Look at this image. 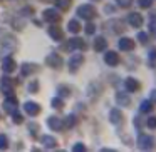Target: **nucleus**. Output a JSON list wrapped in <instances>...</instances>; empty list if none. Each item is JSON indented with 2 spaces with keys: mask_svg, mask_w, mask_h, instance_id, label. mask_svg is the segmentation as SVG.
<instances>
[{
  "mask_svg": "<svg viewBox=\"0 0 156 152\" xmlns=\"http://www.w3.org/2000/svg\"><path fill=\"white\" fill-rule=\"evenodd\" d=\"M82 64H84V57H82V54H72L71 59H69V70L77 72Z\"/></svg>",
  "mask_w": 156,
  "mask_h": 152,
  "instance_id": "nucleus-2",
  "label": "nucleus"
},
{
  "mask_svg": "<svg viewBox=\"0 0 156 152\" xmlns=\"http://www.w3.org/2000/svg\"><path fill=\"white\" fill-rule=\"evenodd\" d=\"M104 62L108 65H111V67H116V65L119 64V57H118V54L116 52H106V55H104Z\"/></svg>",
  "mask_w": 156,
  "mask_h": 152,
  "instance_id": "nucleus-15",
  "label": "nucleus"
},
{
  "mask_svg": "<svg viewBox=\"0 0 156 152\" xmlns=\"http://www.w3.org/2000/svg\"><path fill=\"white\" fill-rule=\"evenodd\" d=\"M138 40L141 42V44H146V42H148V35H146L144 32H138Z\"/></svg>",
  "mask_w": 156,
  "mask_h": 152,
  "instance_id": "nucleus-30",
  "label": "nucleus"
},
{
  "mask_svg": "<svg viewBox=\"0 0 156 152\" xmlns=\"http://www.w3.org/2000/svg\"><path fill=\"white\" fill-rule=\"evenodd\" d=\"M148 60H149V64H151V65H154L156 64V49H153V50L151 52H149V54H148Z\"/></svg>",
  "mask_w": 156,
  "mask_h": 152,
  "instance_id": "nucleus-28",
  "label": "nucleus"
},
{
  "mask_svg": "<svg viewBox=\"0 0 156 152\" xmlns=\"http://www.w3.org/2000/svg\"><path fill=\"white\" fill-rule=\"evenodd\" d=\"M35 70H37V65L35 64H24L22 65V75H29Z\"/></svg>",
  "mask_w": 156,
  "mask_h": 152,
  "instance_id": "nucleus-22",
  "label": "nucleus"
},
{
  "mask_svg": "<svg viewBox=\"0 0 156 152\" xmlns=\"http://www.w3.org/2000/svg\"><path fill=\"white\" fill-rule=\"evenodd\" d=\"M47 125L52 129V130H62L64 125H62V120L57 117V115H52V117L47 119Z\"/></svg>",
  "mask_w": 156,
  "mask_h": 152,
  "instance_id": "nucleus-12",
  "label": "nucleus"
},
{
  "mask_svg": "<svg viewBox=\"0 0 156 152\" xmlns=\"http://www.w3.org/2000/svg\"><path fill=\"white\" fill-rule=\"evenodd\" d=\"M42 19L45 22H59L61 20V15H59L57 8H47V10L42 12Z\"/></svg>",
  "mask_w": 156,
  "mask_h": 152,
  "instance_id": "nucleus-4",
  "label": "nucleus"
},
{
  "mask_svg": "<svg viewBox=\"0 0 156 152\" xmlns=\"http://www.w3.org/2000/svg\"><path fill=\"white\" fill-rule=\"evenodd\" d=\"M41 142H42V145H44V147H47V149H54L55 145H57V140H55L52 135H42Z\"/></svg>",
  "mask_w": 156,
  "mask_h": 152,
  "instance_id": "nucleus-16",
  "label": "nucleus"
},
{
  "mask_svg": "<svg viewBox=\"0 0 156 152\" xmlns=\"http://www.w3.org/2000/svg\"><path fill=\"white\" fill-rule=\"evenodd\" d=\"M116 2H118L119 7H129L133 4V0H116Z\"/></svg>",
  "mask_w": 156,
  "mask_h": 152,
  "instance_id": "nucleus-31",
  "label": "nucleus"
},
{
  "mask_svg": "<svg viewBox=\"0 0 156 152\" xmlns=\"http://www.w3.org/2000/svg\"><path fill=\"white\" fill-rule=\"evenodd\" d=\"M49 35H51L54 40H62V37H64V34H62V30L59 27H49Z\"/></svg>",
  "mask_w": 156,
  "mask_h": 152,
  "instance_id": "nucleus-19",
  "label": "nucleus"
},
{
  "mask_svg": "<svg viewBox=\"0 0 156 152\" xmlns=\"http://www.w3.org/2000/svg\"><path fill=\"white\" fill-rule=\"evenodd\" d=\"M17 107H19V102L14 95H7V99L4 100V109L9 112V114H14L17 112Z\"/></svg>",
  "mask_w": 156,
  "mask_h": 152,
  "instance_id": "nucleus-3",
  "label": "nucleus"
},
{
  "mask_svg": "<svg viewBox=\"0 0 156 152\" xmlns=\"http://www.w3.org/2000/svg\"><path fill=\"white\" fill-rule=\"evenodd\" d=\"M29 90L32 92V94H35V92L39 90V82L37 80H34V82H30V85H29Z\"/></svg>",
  "mask_w": 156,
  "mask_h": 152,
  "instance_id": "nucleus-29",
  "label": "nucleus"
},
{
  "mask_svg": "<svg viewBox=\"0 0 156 152\" xmlns=\"http://www.w3.org/2000/svg\"><path fill=\"white\" fill-rule=\"evenodd\" d=\"M52 107H54V109H62V107H64V102H62V99H61V97H55L54 100H52Z\"/></svg>",
  "mask_w": 156,
  "mask_h": 152,
  "instance_id": "nucleus-27",
  "label": "nucleus"
},
{
  "mask_svg": "<svg viewBox=\"0 0 156 152\" xmlns=\"http://www.w3.org/2000/svg\"><path fill=\"white\" fill-rule=\"evenodd\" d=\"M146 124H148L149 129H156V117H149Z\"/></svg>",
  "mask_w": 156,
  "mask_h": 152,
  "instance_id": "nucleus-34",
  "label": "nucleus"
},
{
  "mask_svg": "<svg viewBox=\"0 0 156 152\" xmlns=\"http://www.w3.org/2000/svg\"><path fill=\"white\" fill-rule=\"evenodd\" d=\"M109 120H111V124L119 125L122 122V112L119 109H111V112H109Z\"/></svg>",
  "mask_w": 156,
  "mask_h": 152,
  "instance_id": "nucleus-13",
  "label": "nucleus"
},
{
  "mask_svg": "<svg viewBox=\"0 0 156 152\" xmlns=\"http://www.w3.org/2000/svg\"><path fill=\"white\" fill-rule=\"evenodd\" d=\"M151 109H153V102H151V100H144V102H141V107H139V110H141L143 114L149 112Z\"/></svg>",
  "mask_w": 156,
  "mask_h": 152,
  "instance_id": "nucleus-23",
  "label": "nucleus"
},
{
  "mask_svg": "<svg viewBox=\"0 0 156 152\" xmlns=\"http://www.w3.org/2000/svg\"><path fill=\"white\" fill-rule=\"evenodd\" d=\"M153 145H154V142H153V137H149V135H139L138 137V147L141 149V150H148V149H151Z\"/></svg>",
  "mask_w": 156,
  "mask_h": 152,
  "instance_id": "nucleus-6",
  "label": "nucleus"
},
{
  "mask_svg": "<svg viewBox=\"0 0 156 152\" xmlns=\"http://www.w3.org/2000/svg\"><path fill=\"white\" fill-rule=\"evenodd\" d=\"M67 29L72 32V34H79V32H81V24H79L77 20H69Z\"/></svg>",
  "mask_w": 156,
  "mask_h": 152,
  "instance_id": "nucleus-21",
  "label": "nucleus"
},
{
  "mask_svg": "<svg viewBox=\"0 0 156 152\" xmlns=\"http://www.w3.org/2000/svg\"><path fill=\"white\" fill-rule=\"evenodd\" d=\"M124 85H126V89H128L129 92H136L139 89V84H138V80L136 79H133V77H128L124 80Z\"/></svg>",
  "mask_w": 156,
  "mask_h": 152,
  "instance_id": "nucleus-18",
  "label": "nucleus"
},
{
  "mask_svg": "<svg viewBox=\"0 0 156 152\" xmlns=\"http://www.w3.org/2000/svg\"><path fill=\"white\" fill-rule=\"evenodd\" d=\"M119 49L121 50H124V52H131L133 49H134V42L131 40V39H128V37H122V39H119Z\"/></svg>",
  "mask_w": 156,
  "mask_h": 152,
  "instance_id": "nucleus-14",
  "label": "nucleus"
},
{
  "mask_svg": "<svg viewBox=\"0 0 156 152\" xmlns=\"http://www.w3.org/2000/svg\"><path fill=\"white\" fill-rule=\"evenodd\" d=\"M116 102H118L119 105H129L131 104V99H129V95L128 94H124V92H118L116 94Z\"/></svg>",
  "mask_w": 156,
  "mask_h": 152,
  "instance_id": "nucleus-17",
  "label": "nucleus"
},
{
  "mask_svg": "<svg viewBox=\"0 0 156 152\" xmlns=\"http://www.w3.org/2000/svg\"><path fill=\"white\" fill-rule=\"evenodd\" d=\"M45 62H47V65H51L52 69H61L62 67V59L59 57L57 54H49L47 59H45Z\"/></svg>",
  "mask_w": 156,
  "mask_h": 152,
  "instance_id": "nucleus-9",
  "label": "nucleus"
},
{
  "mask_svg": "<svg viewBox=\"0 0 156 152\" xmlns=\"http://www.w3.org/2000/svg\"><path fill=\"white\" fill-rule=\"evenodd\" d=\"M149 100H151V102H156V89L149 92Z\"/></svg>",
  "mask_w": 156,
  "mask_h": 152,
  "instance_id": "nucleus-37",
  "label": "nucleus"
},
{
  "mask_svg": "<svg viewBox=\"0 0 156 152\" xmlns=\"http://www.w3.org/2000/svg\"><path fill=\"white\" fill-rule=\"evenodd\" d=\"M24 110L27 112L30 117H35V115H39V112H41V105L35 104V102H25V104H24Z\"/></svg>",
  "mask_w": 156,
  "mask_h": 152,
  "instance_id": "nucleus-8",
  "label": "nucleus"
},
{
  "mask_svg": "<svg viewBox=\"0 0 156 152\" xmlns=\"http://www.w3.org/2000/svg\"><path fill=\"white\" fill-rule=\"evenodd\" d=\"M77 17L84 19V20H92V19L96 17V8L89 4L81 5V7L77 8Z\"/></svg>",
  "mask_w": 156,
  "mask_h": 152,
  "instance_id": "nucleus-1",
  "label": "nucleus"
},
{
  "mask_svg": "<svg viewBox=\"0 0 156 152\" xmlns=\"http://www.w3.org/2000/svg\"><path fill=\"white\" fill-rule=\"evenodd\" d=\"M15 69H17V64H15L14 59H12L10 55L4 57V60H2V70H4L5 74H12Z\"/></svg>",
  "mask_w": 156,
  "mask_h": 152,
  "instance_id": "nucleus-5",
  "label": "nucleus"
},
{
  "mask_svg": "<svg viewBox=\"0 0 156 152\" xmlns=\"http://www.w3.org/2000/svg\"><path fill=\"white\" fill-rule=\"evenodd\" d=\"M64 122H66L64 127H69V129H71V127H74V125H76V117H74V115H67Z\"/></svg>",
  "mask_w": 156,
  "mask_h": 152,
  "instance_id": "nucleus-25",
  "label": "nucleus"
},
{
  "mask_svg": "<svg viewBox=\"0 0 156 152\" xmlns=\"http://www.w3.org/2000/svg\"><path fill=\"white\" fill-rule=\"evenodd\" d=\"M2 92L5 95H14V82L9 77H2Z\"/></svg>",
  "mask_w": 156,
  "mask_h": 152,
  "instance_id": "nucleus-11",
  "label": "nucleus"
},
{
  "mask_svg": "<svg viewBox=\"0 0 156 152\" xmlns=\"http://www.w3.org/2000/svg\"><path fill=\"white\" fill-rule=\"evenodd\" d=\"M67 50H84L86 49V44H84V40H81V39H71V40L67 42Z\"/></svg>",
  "mask_w": 156,
  "mask_h": 152,
  "instance_id": "nucleus-7",
  "label": "nucleus"
},
{
  "mask_svg": "<svg viewBox=\"0 0 156 152\" xmlns=\"http://www.w3.org/2000/svg\"><path fill=\"white\" fill-rule=\"evenodd\" d=\"M94 30H96L94 24H87V25H86V32H87V34H94Z\"/></svg>",
  "mask_w": 156,
  "mask_h": 152,
  "instance_id": "nucleus-36",
  "label": "nucleus"
},
{
  "mask_svg": "<svg viewBox=\"0 0 156 152\" xmlns=\"http://www.w3.org/2000/svg\"><path fill=\"white\" fill-rule=\"evenodd\" d=\"M106 47H108V44H106V39H104V37H98V39L94 40V50H96V52L106 50Z\"/></svg>",
  "mask_w": 156,
  "mask_h": 152,
  "instance_id": "nucleus-20",
  "label": "nucleus"
},
{
  "mask_svg": "<svg viewBox=\"0 0 156 152\" xmlns=\"http://www.w3.org/2000/svg\"><path fill=\"white\" fill-rule=\"evenodd\" d=\"M128 22H129V25H131V27L139 29L143 25V15H139L138 12H133V14H129Z\"/></svg>",
  "mask_w": 156,
  "mask_h": 152,
  "instance_id": "nucleus-10",
  "label": "nucleus"
},
{
  "mask_svg": "<svg viewBox=\"0 0 156 152\" xmlns=\"http://www.w3.org/2000/svg\"><path fill=\"white\" fill-rule=\"evenodd\" d=\"M12 119H14V122H15V124H17V122L20 124V122L24 120V117H22L20 114H17V112H14V114H12Z\"/></svg>",
  "mask_w": 156,
  "mask_h": 152,
  "instance_id": "nucleus-35",
  "label": "nucleus"
},
{
  "mask_svg": "<svg viewBox=\"0 0 156 152\" xmlns=\"http://www.w3.org/2000/svg\"><path fill=\"white\" fill-rule=\"evenodd\" d=\"M9 147V139L5 135H0V150H5Z\"/></svg>",
  "mask_w": 156,
  "mask_h": 152,
  "instance_id": "nucleus-26",
  "label": "nucleus"
},
{
  "mask_svg": "<svg viewBox=\"0 0 156 152\" xmlns=\"http://www.w3.org/2000/svg\"><path fill=\"white\" fill-rule=\"evenodd\" d=\"M55 5L62 10H67L69 5H71V0H55Z\"/></svg>",
  "mask_w": 156,
  "mask_h": 152,
  "instance_id": "nucleus-24",
  "label": "nucleus"
},
{
  "mask_svg": "<svg viewBox=\"0 0 156 152\" xmlns=\"http://www.w3.org/2000/svg\"><path fill=\"white\" fill-rule=\"evenodd\" d=\"M138 2H139V5H141L143 8L151 7V4H153V0H138Z\"/></svg>",
  "mask_w": 156,
  "mask_h": 152,
  "instance_id": "nucleus-32",
  "label": "nucleus"
},
{
  "mask_svg": "<svg viewBox=\"0 0 156 152\" xmlns=\"http://www.w3.org/2000/svg\"><path fill=\"white\" fill-rule=\"evenodd\" d=\"M72 149H74L76 152H82V150H86V145L81 144V142H77V144H74V147H72Z\"/></svg>",
  "mask_w": 156,
  "mask_h": 152,
  "instance_id": "nucleus-33",
  "label": "nucleus"
}]
</instances>
